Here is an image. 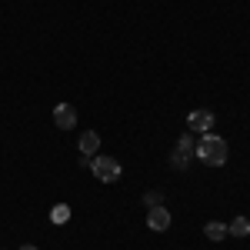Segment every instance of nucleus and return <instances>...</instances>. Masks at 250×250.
<instances>
[{
	"label": "nucleus",
	"instance_id": "obj_1",
	"mask_svg": "<svg viewBox=\"0 0 250 250\" xmlns=\"http://www.w3.org/2000/svg\"><path fill=\"white\" fill-rule=\"evenodd\" d=\"M227 154H230L227 140L210 134V130L200 137V144H197V150H193V157H197L200 164H207V167H224V164H227Z\"/></svg>",
	"mask_w": 250,
	"mask_h": 250
},
{
	"label": "nucleus",
	"instance_id": "obj_2",
	"mask_svg": "<svg viewBox=\"0 0 250 250\" xmlns=\"http://www.w3.org/2000/svg\"><path fill=\"white\" fill-rule=\"evenodd\" d=\"M90 170H94L97 180L117 184V180H120V160H114V157H107V154H97L94 160H90Z\"/></svg>",
	"mask_w": 250,
	"mask_h": 250
},
{
	"label": "nucleus",
	"instance_id": "obj_3",
	"mask_svg": "<svg viewBox=\"0 0 250 250\" xmlns=\"http://www.w3.org/2000/svg\"><path fill=\"white\" fill-rule=\"evenodd\" d=\"M54 127H60V130L77 127V110H74L70 104H57V107H54Z\"/></svg>",
	"mask_w": 250,
	"mask_h": 250
},
{
	"label": "nucleus",
	"instance_id": "obj_4",
	"mask_svg": "<svg viewBox=\"0 0 250 250\" xmlns=\"http://www.w3.org/2000/svg\"><path fill=\"white\" fill-rule=\"evenodd\" d=\"M193 150H197L193 137H190V134H184L180 140H177V154H173V160H170V164L177 167V170H180V167H184V164H187V160L193 157Z\"/></svg>",
	"mask_w": 250,
	"mask_h": 250
},
{
	"label": "nucleus",
	"instance_id": "obj_5",
	"mask_svg": "<svg viewBox=\"0 0 250 250\" xmlns=\"http://www.w3.org/2000/svg\"><path fill=\"white\" fill-rule=\"evenodd\" d=\"M147 227L157 230V233H164L167 227H170V210H167V207H160V204L150 207V213H147Z\"/></svg>",
	"mask_w": 250,
	"mask_h": 250
},
{
	"label": "nucleus",
	"instance_id": "obj_6",
	"mask_svg": "<svg viewBox=\"0 0 250 250\" xmlns=\"http://www.w3.org/2000/svg\"><path fill=\"white\" fill-rule=\"evenodd\" d=\"M187 127H190V130H197V134H207V130L213 127V114H210V110H204V107H200V110H190Z\"/></svg>",
	"mask_w": 250,
	"mask_h": 250
},
{
	"label": "nucleus",
	"instance_id": "obj_7",
	"mask_svg": "<svg viewBox=\"0 0 250 250\" xmlns=\"http://www.w3.org/2000/svg\"><path fill=\"white\" fill-rule=\"evenodd\" d=\"M77 150H80L83 157H94L97 150H100V134H97V130H83V134H80Z\"/></svg>",
	"mask_w": 250,
	"mask_h": 250
},
{
	"label": "nucleus",
	"instance_id": "obj_8",
	"mask_svg": "<svg viewBox=\"0 0 250 250\" xmlns=\"http://www.w3.org/2000/svg\"><path fill=\"white\" fill-rule=\"evenodd\" d=\"M250 233V220L247 217H237L230 227H227V237H247Z\"/></svg>",
	"mask_w": 250,
	"mask_h": 250
},
{
	"label": "nucleus",
	"instance_id": "obj_9",
	"mask_svg": "<svg viewBox=\"0 0 250 250\" xmlns=\"http://www.w3.org/2000/svg\"><path fill=\"white\" fill-rule=\"evenodd\" d=\"M204 233H207L210 240H224V237H227V224H220V220H210V224L204 227Z\"/></svg>",
	"mask_w": 250,
	"mask_h": 250
},
{
	"label": "nucleus",
	"instance_id": "obj_10",
	"mask_svg": "<svg viewBox=\"0 0 250 250\" xmlns=\"http://www.w3.org/2000/svg\"><path fill=\"white\" fill-rule=\"evenodd\" d=\"M50 220H54V224H67V220H70V207H67V204H57V207L50 210Z\"/></svg>",
	"mask_w": 250,
	"mask_h": 250
},
{
	"label": "nucleus",
	"instance_id": "obj_11",
	"mask_svg": "<svg viewBox=\"0 0 250 250\" xmlns=\"http://www.w3.org/2000/svg\"><path fill=\"white\" fill-rule=\"evenodd\" d=\"M20 250H37V247H34V244H23V247H20Z\"/></svg>",
	"mask_w": 250,
	"mask_h": 250
}]
</instances>
